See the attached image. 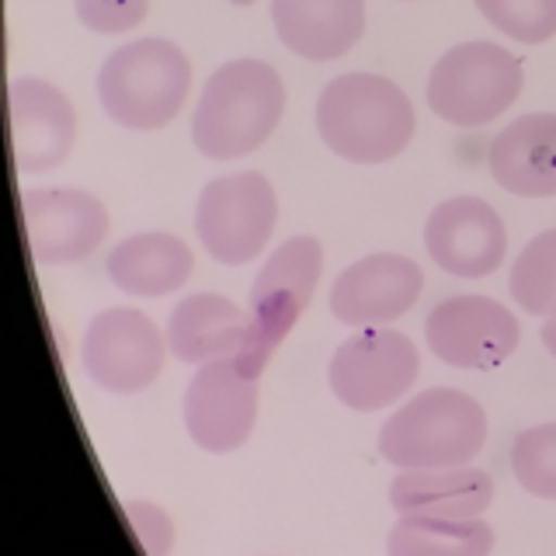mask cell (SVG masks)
<instances>
[{"label":"cell","instance_id":"21","mask_svg":"<svg viewBox=\"0 0 556 556\" xmlns=\"http://www.w3.org/2000/svg\"><path fill=\"white\" fill-rule=\"evenodd\" d=\"M494 529L483 518L400 515L387 535V556H491Z\"/></svg>","mask_w":556,"mask_h":556},{"label":"cell","instance_id":"1","mask_svg":"<svg viewBox=\"0 0 556 556\" xmlns=\"http://www.w3.org/2000/svg\"><path fill=\"white\" fill-rule=\"evenodd\" d=\"M286 112V84L261 60H230L205 80L191 143L208 161H237L268 143Z\"/></svg>","mask_w":556,"mask_h":556},{"label":"cell","instance_id":"22","mask_svg":"<svg viewBox=\"0 0 556 556\" xmlns=\"http://www.w3.org/2000/svg\"><path fill=\"white\" fill-rule=\"evenodd\" d=\"M508 286L515 303L532 317H549L556 309V226L521 248Z\"/></svg>","mask_w":556,"mask_h":556},{"label":"cell","instance_id":"25","mask_svg":"<svg viewBox=\"0 0 556 556\" xmlns=\"http://www.w3.org/2000/svg\"><path fill=\"white\" fill-rule=\"evenodd\" d=\"M84 28L98 35H122L143 25L150 0H74Z\"/></svg>","mask_w":556,"mask_h":556},{"label":"cell","instance_id":"13","mask_svg":"<svg viewBox=\"0 0 556 556\" xmlns=\"http://www.w3.org/2000/svg\"><path fill=\"white\" fill-rule=\"evenodd\" d=\"M425 248L442 271L456 278H486L501 268L508 230L491 202L456 195L431 208L425 223Z\"/></svg>","mask_w":556,"mask_h":556},{"label":"cell","instance_id":"16","mask_svg":"<svg viewBox=\"0 0 556 556\" xmlns=\"http://www.w3.org/2000/svg\"><path fill=\"white\" fill-rule=\"evenodd\" d=\"M271 25L295 56L330 63L365 35V0H271Z\"/></svg>","mask_w":556,"mask_h":556},{"label":"cell","instance_id":"6","mask_svg":"<svg viewBox=\"0 0 556 556\" xmlns=\"http://www.w3.org/2000/svg\"><path fill=\"white\" fill-rule=\"evenodd\" d=\"M320 268H324L320 240L292 237L265 261V268L257 271L251 286V303H248L251 334H248L243 355L237 358L251 376L261 379L268 358L275 355V348L289 338V330L295 324H300V317L313 300V289L320 282Z\"/></svg>","mask_w":556,"mask_h":556},{"label":"cell","instance_id":"27","mask_svg":"<svg viewBox=\"0 0 556 556\" xmlns=\"http://www.w3.org/2000/svg\"><path fill=\"white\" fill-rule=\"evenodd\" d=\"M543 344H546V352L556 358V309L546 317V324H543Z\"/></svg>","mask_w":556,"mask_h":556},{"label":"cell","instance_id":"17","mask_svg":"<svg viewBox=\"0 0 556 556\" xmlns=\"http://www.w3.org/2000/svg\"><path fill=\"white\" fill-rule=\"evenodd\" d=\"M486 167L511 195H556V112H532L508 122L486 150Z\"/></svg>","mask_w":556,"mask_h":556},{"label":"cell","instance_id":"23","mask_svg":"<svg viewBox=\"0 0 556 556\" xmlns=\"http://www.w3.org/2000/svg\"><path fill=\"white\" fill-rule=\"evenodd\" d=\"M511 473L532 497L556 501V421L515 434Z\"/></svg>","mask_w":556,"mask_h":556},{"label":"cell","instance_id":"26","mask_svg":"<svg viewBox=\"0 0 556 556\" xmlns=\"http://www.w3.org/2000/svg\"><path fill=\"white\" fill-rule=\"evenodd\" d=\"M126 518H129L136 539L143 543L147 556H167L170 553L174 526H170V515L164 508H156V504H150V501H129Z\"/></svg>","mask_w":556,"mask_h":556},{"label":"cell","instance_id":"3","mask_svg":"<svg viewBox=\"0 0 556 556\" xmlns=\"http://www.w3.org/2000/svg\"><path fill=\"white\" fill-rule=\"evenodd\" d=\"M486 442V414L473 396L431 387L396 407L379 428V456L396 469L469 466Z\"/></svg>","mask_w":556,"mask_h":556},{"label":"cell","instance_id":"15","mask_svg":"<svg viewBox=\"0 0 556 556\" xmlns=\"http://www.w3.org/2000/svg\"><path fill=\"white\" fill-rule=\"evenodd\" d=\"M425 271L404 254H369L348 265L330 286V313L348 327H382L417 303Z\"/></svg>","mask_w":556,"mask_h":556},{"label":"cell","instance_id":"2","mask_svg":"<svg viewBox=\"0 0 556 556\" xmlns=\"http://www.w3.org/2000/svg\"><path fill=\"white\" fill-rule=\"evenodd\" d=\"M410 98L390 77L341 74L317 98V132L348 164H387L414 139Z\"/></svg>","mask_w":556,"mask_h":556},{"label":"cell","instance_id":"10","mask_svg":"<svg viewBox=\"0 0 556 556\" xmlns=\"http://www.w3.org/2000/svg\"><path fill=\"white\" fill-rule=\"evenodd\" d=\"M425 338L434 358L452 369L486 372L515 355L521 327L515 313L491 295H448L428 313Z\"/></svg>","mask_w":556,"mask_h":556},{"label":"cell","instance_id":"20","mask_svg":"<svg viewBox=\"0 0 556 556\" xmlns=\"http://www.w3.org/2000/svg\"><path fill=\"white\" fill-rule=\"evenodd\" d=\"M104 268H109L112 286L126 295L161 300L188 282L195 271V254L174 233H132L115 243Z\"/></svg>","mask_w":556,"mask_h":556},{"label":"cell","instance_id":"7","mask_svg":"<svg viewBox=\"0 0 556 556\" xmlns=\"http://www.w3.org/2000/svg\"><path fill=\"white\" fill-rule=\"evenodd\" d=\"M278 223V199L265 174L240 170L208 181L195 208V233L208 257L240 268L268 248Z\"/></svg>","mask_w":556,"mask_h":556},{"label":"cell","instance_id":"18","mask_svg":"<svg viewBox=\"0 0 556 556\" xmlns=\"http://www.w3.org/2000/svg\"><path fill=\"white\" fill-rule=\"evenodd\" d=\"M251 317L219 292H195L170 309L167 348L185 365H208L219 358H240L248 348Z\"/></svg>","mask_w":556,"mask_h":556},{"label":"cell","instance_id":"14","mask_svg":"<svg viewBox=\"0 0 556 556\" xmlns=\"http://www.w3.org/2000/svg\"><path fill=\"white\" fill-rule=\"evenodd\" d=\"M11 153L22 174L60 167L77 139V112L70 98L39 77H17L8 87Z\"/></svg>","mask_w":556,"mask_h":556},{"label":"cell","instance_id":"28","mask_svg":"<svg viewBox=\"0 0 556 556\" xmlns=\"http://www.w3.org/2000/svg\"><path fill=\"white\" fill-rule=\"evenodd\" d=\"M230 4H237V8H248V4H254V0H230Z\"/></svg>","mask_w":556,"mask_h":556},{"label":"cell","instance_id":"12","mask_svg":"<svg viewBox=\"0 0 556 556\" xmlns=\"http://www.w3.org/2000/svg\"><path fill=\"white\" fill-rule=\"evenodd\" d=\"M28 251L39 265H70L91 257L109 237L104 202L80 188H35L22 195Z\"/></svg>","mask_w":556,"mask_h":556},{"label":"cell","instance_id":"8","mask_svg":"<svg viewBox=\"0 0 556 556\" xmlns=\"http://www.w3.org/2000/svg\"><path fill=\"white\" fill-rule=\"evenodd\" d=\"M417 372L421 358L407 334L390 327H358V334L341 341L330 355L327 382L344 407L372 414L396 404L414 387Z\"/></svg>","mask_w":556,"mask_h":556},{"label":"cell","instance_id":"19","mask_svg":"<svg viewBox=\"0 0 556 556\" xmlns=\"http://www.w3.org/2000/svg\"><path fill=\"white\" fill-rule=\"evenodd\" d=\"M494 501V480L477 466L448 469H404L390 483L396 515L425 518H480Z\"/></svg>","mask_w":556,"mask_h":556},{"label":"cell","instance_id":"11","mask_svg":"<svg viewBox=\"0 0 556 556\" xmlns=\"http://www.w3.org/2000/svg\"><path fill=\"white\" fill-rule=\"evenodd\" d=\"M185 428L199 448L226 456L248 445L257 425V376L237 358L208 362L185 387Z\"/></svg>","mask_w":556,"mask_h":556},{"label":"cell","instance_id":"24","mask_svg":"<svg viewBox=\"0 0 556 556\" xmlns=\"http://www.w3.org/2000/svg\"><path fill=\"white\" fill-rule=\"evenodd\" d=\"M501 35L521 46H543L556 35V0H473Z\"/></svg>","mask_w":556,"mask_h":556},{"label":"cell","instance_id":"5","mask_svg":"<svg viewBox=\"0 0 556 556\" xmlns=\"http://www.w3.org/2000/svg\"><path fill=\"white\" fill-rule=\"evenodd\" d=\"M521 60L494 42H463L442 52L428 74V104L448 126L480 129L518 101Z\"/></svg>","mask_w":556,"mask_h":556},{"label":"cell","instance_id":"9","mask_svg":"<svg viewBox=\"0 0 556 556\" xmlns=\"http://www.w3.org/2000/svg\"><path fill=\"white\" fill-rule=\"evenodd\" d=\"M167 352L170 348L167 338L161 334V327L147 313L129 306L101 309L87 324V334L80 344L84 372L91 376L98 390L118 396L147 390L161 376Z\"/></svg>","mask_w":556,"mask_h":556},{"label":"cell","instance_id":"4","mask_svg":"<svg viewBox=\"0 0 556 556\" xmlns=\"http://www.w3.org/2000/svg\"><path fill=\"white\" fill-rule=\"evenodd\" d=\"M191 91V63L167 39L118 46L98 70V101L115 126L156 132L178 118Z\"/></svg>","mask_w":556,"mask_h":556}]
</instances>
